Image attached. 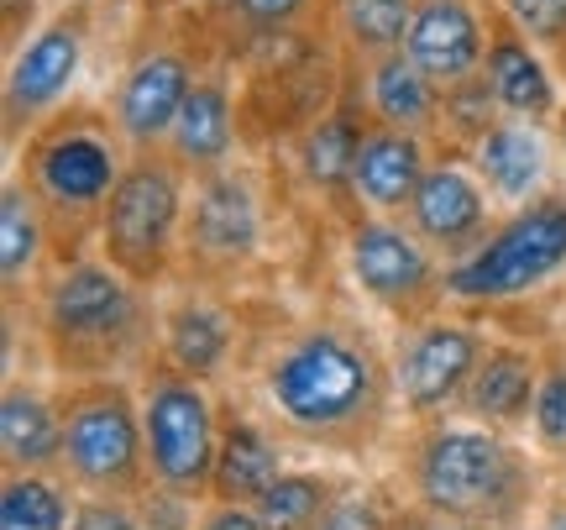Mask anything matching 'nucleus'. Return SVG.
I'll return each mask as SVG.
<instances>
[{
  "instance_id": "obj_23",
  "label": "nucleus",
  "mask_w": 566,
  "mask_h": 530,
  "mask_svg": "<svg viewBox=\"0 0 566 530\" xmlns=\"http://www.w3.org/2000/svg\"><path fill=\"white\" fill-rule=\"evenodd\" d=\"M279 472H283L279 441L252 415L221 409V457H216L210 499H221V505H258Z\"/></svg>"
},
{
  "instance_id": "obj_36",
  "label": "nucleus",
  "mask_w": 566,
  "mask_h": 530,
  "mask_svg": "<svg viewBox=\"0 0 566 530\" xmlns=\"http://www.w3.org/2000/svg\"><path fill=\"white\" fill-rule=\"evenodd\" d=\"M195 530H268V520L258 515V505H221V499H205V515Z\"/></svg>"
},
{
  "instance_id": "obj_9",
  "label": "nucleus",
  "mask_w": 566,
  "mask_h": 530,
  "mask_svg": "<svg viewBox=\"0 0 566 530\" xmlns=\"http://www.w3.org/2000/svg\"><path fill=\"white\" fill-rule=\"evenodd\" d=\"M90 32H95V0H63V6H53V17L6 59L0 116H6V147L11 153L32 126H42L59 105H69V90H74L84 69Z\"/></svg>"
},
{
  "instance_id": "obj_5",
  "label": "nucleus",
  "mask_w": 566,
  "mask_h": 530,
  "mask_svg": "<svg viewBox=\"0 0 566 530\" xmlns=\"http://www.w3.org/2000/svg\"><path fill=\"white\" fill-rule=\"evenodd\" d=\"M189 195H195V179L168 147H132L126 174L101 210L95 252L142 289L163 284L179 268Z\"/></svg>"
},
{
  "instance_id": "obj_20",
  "label": "nucleus",
  "mask_w": 566,
  "mask_h": 530,
  "mask_svg": "<svg viewBox=\"0 0 566 530\" xmlns=\"http://www.w3.org/2000/svg\"><path fill=\"white\" fill-rule=\"evenodd\" d=\"M163 147L189 168V179H205V174L231 164V153H237V101H231L226 74H200L195 80Z\"/></svg>"
},
{
  "instance_id": "obj_7",
  "label": "nucleus",
  "mask_w": 566,
  "mask_h": 530,
  "mask_svg": "<svg viewBox=\"0 0 566 530\" xmlns=\"http://www.w3.org/2000/svg\"><path fill=\"white\" fill-rule=\"evenodd\" d=\"M566 273V189H546L493 221L467 258L446 263V294L467 305H509Z\"/></svg>"
},
{
  "instance_id": "obj_16",
  "label": "nucleus",
  "mask_w": 566,
  "mask_h": 530,
  "mask_svg": "<svg viewBox=\"0 0 566 530\" xmlns=\"http://www.w3.org/2000/svg\"><path fill=\"white\" fill-rule=\"evenodd\" d=\"M405 53L441 90L478 80L488 59V11H478L472 0H420L415 21H409Z\"/></svg>"
},
{
  "instance_id": "obj_39",
  "label": "nucleus",
  "mask_w": 566,
  "mask_h": 530,
  "mask_svg": "<svg viewBox=\"0 0 566 530\" xmlns=\"http://www.w3.org/2000/svg\"><path fill=\"white\" fill-rule=\"evenodd\" d=\"M168 6H179V0H142V11H153V17H158V11H168Z\"/></svg>"
},
{
  "instance_id": "obj_10",
  "label": "nucleus",
  "mask_w": 566,
  "mask_h": 530,
  "mask_svg": "<svg viewBox=\"0 0 566 530\" xmlns=\"http://www.w3.org/2000/svg\"><path fill=\"white\" fill-rule=\"evenodd\" d=\"M346 268L373 305H384L394 321H424L441 315L446 294V258L415 237L405 216H357L346 231Z\"/></svg>"
},
{
  "instance_id": "obj_29",
  "label": "nucleus",
  "mask_w": 566,
  "mask_h": 530,
  "mask_svg": "<svg viewBox=\"0 0 566 530\" xmlns=\"http://www.w3.org/2000/svg\"><path fill=\"white\" fill-rule=\"evenodd\" d=\"M336 499V484L321 472H289L283 468L268 493L258 499V515L268 520V530H315V520L325 515V505Z\"/></svg>"
},
{
  "instance_id": "obj_28",
  "label": "nucleus",
  "mask_w": 566,
  "mask_h": 530,
  "mask_svg": "<svg viewBox=\"0 0 566 530\" xmlns=\"http://www.w3.org/2000/svg\"><path fill=\"white\" fill-rule=\"evenodd\" d=\"M74 499L59 472H6L0 484V530H69Z\"/></svg>"
},
{
  "instance_id": "obj_40",
  "label": "nucleus",
  "mask_w": 566,
  "mask_h": 530,
  "mask_svg": "<svg viewBox=\"0 0 566 530\" xmlns=\"http://www.w3.org/2000/svg\"><path fill=\"white\" fill-rule=\"evenodd\" d=\"M556 143H562V153H566V105H562V116H556Z\"/></svg>"
},
{
  "instance_id": "obj_25",
  "label": "nucleus",
  "mask_w": 566,
  "mask_h": 530,
  "mask_svg": "<svg viewBox=\"0 0 566 530\" xmlns=\"http://www.w3.org/2000/svg\"><path fill=\"white\" fill-rule=\"evenodd\" d=\"M48 258H53L48 216L27 195V184L17 174H6V189H0V279H6V310L21 305V289L38 279Z\"/></svg>"
},
{
  "instance_id": "obj_26",
  "label": "nucleus",
  "mask_w": 566,
  "mask_h": 530,
  "mask_svg": "<svg viewBox=\"0 0 566 530\" xmlns=\"http://www.w3.org/2000/svg\"><path fill=\"white\" fill-rule=\"evenodd\" d=\"M363 126H367V105H352V101L331 105V111H321L315 122L304 126L300 174L315 195H331V200L352 195V164H357Z\"/></svg>"
},
{
  "instance_id": "obj_11",
  "label": "nucleus",
  "mask_w": 566,
  "mask_h": 530,
  "mask_svg": "<svg viewBox=\"0 0 566 530\" xmlns=\"http://www.w3.org/2000/svg\"><path fill=\"white\" fill-rule=\"evenodd\" d=\"M258 247H263V200H258V184L231 164L195 179L189 221H184V252H179L189 279H200V284L237 279L258 258Z\"/></svg>"
},
{
  "instance_id": "obj_17",
  "label": "nucleus",
  "mask_w": 566,
  "mask_h": 530,
  "mask_svg": "<svg viewBox=\"0 0 566 530\" xmlns=\"http://www.w3.org/2000/svg\"><path fill=\"white\" fill-rule=\"evenodd\" d=\"M430 164H436L430 137L367 116L363 143H357V164H352V195L373 216H405Z\"/></svg>"
},
{
  "instance_id": "obj_32",
  "label": "nucleus",
  "mask_w": 566,
  "mask_h": 530,
  "mask_svg": "<svg viewBox=\"0 0 566 530\" xmlns=\"http://www.w3.org/2000/svg\"><path fill=\"white\" fill-rule=\"evenodd\" d=\"M69 530H147L137 499H105V493H80Z\"/></svg>"
},
{
  "instance_id": "obj_33",
  "label": "nucleus",
  "mask_w": 566,
  "mask_h": 530,
  "mask_svg": "<svg viewBox=\"0 0 566 530\" xmlns=\"http://www.w3.org/2000/svg\"><path fill=\"white\" fill-rule=\"evenodd\" d=\"M231 11V27H242L252 38H268V32H283L310 11V0H226Z\"/></svg>"
},
{
  "instance_id": "obj_8",
  "label": "nucleus",
  "mask_w": 566,
  "mask_h": 530,
  "mask_svg": "<svg viewBox=\"0 0 566 530\" xmlns=\"http://www.w3.org/2000/svg\"><path fill=\"white\" fill-rule=\"evenodd\" d=\"M142 430H147V468L153 489L179 499H210L216 457H221V405L200 378H189L168 357L142 367Z\"/></svg>"
},
{
  "instance_id": "obj_24",
  "label": "nucleus",
  "mask_w": 566,
  "mask_h": 530,
  "mask_svg": "<svg viewBox=\"0 0 566 530\" xmlns=\"http://www.w3.org/2000/svg\"><path fill=\"white\" fill-rule=\"evenodd\" d=\"M63 447V420L59 399H48L27 384H6L0 394V451H6V472H59Z\"/></svg>"
},
{
  "instance_id": "obj_12",
  "label": "nucleus",
  "mask_w": 566,
  "mask_h": 530,
  "mask_svg": "<svg viewBox=\"0 0 566 530\" xmlns=\"http://www.w3.org/2000/svg\"><path fill=\"white\" fill-rule=\"evenodd\" d=\"M488 352V336L451 315H424L405 331L394 352V388L415 420H441V409L462 399L478 357Z\"/></svg>"
},
{
  "instance_id": "obj_6",
  "label": "nucleus",
  "mask_w": 566,
  "mask_h": 530,
  "mask_svg": "<svg viewBox=\"0 0 566 530\" xmlns=\"http://www.w3.org/2000/svg\"><path fill=\"white\" fill-rule=\"evenodd\" d=\"M53 399L63 420L59 478L69 489L105 499H142L153 489L142 394H132L126 378H74Z\"/></svg>"
},
{
  "instance_id": "obj_22",
  "label": "nucleus",
  "mask_w": 566,
  "mask_h": 530,
  "mask_svg": "<svg viewBox=\"0 0 566 530\" xmlns=\"http://www.w3.org/2000/svg\"><path fill=\"white\" fill-rule=\"evenodd\" d=\"M231 347H237V321L231 310L216 305L205 289H189L174 305L163 310V357L174 367H184L189 378L210 384L226 363H231Z\"/></svg>"
},
{
  "instance_id": "obj_37",
  "label": "nucleus",
  "mask_w": 566,
  "mask_h": 530,
  "mask_svg": "<svg viewBox=\"0 0 566 530\" xmlns=\"http://www.w3.org/2000/svg\"><path fill=\"white\" fill-rule=\"evenodd\" d=\"M394 530H478V526H462V520H446V515H436V510L409 505V510L394 515Z\"/></svg>"
},
{
  "instance_id": "obj_21",
  "label": "nucleus",
  "mask_w": 566,
  "mask_h": 530,
  "mask_svg": "<svg viewBox=\"0 0 566 530\" xmlns=\"http://www.w3.org/2000/svg\"><path fill=\"white\" fill-rule=\"evenodd\" d=\"M363 105L373 122L405 126V132H420V137H436L441 132V105L446 90L420 63L409 59L405 48H394L384 59L363 63Z\"/></svg>"
},
{
  "instance_id": "obj_41",
  "label": "nucleus",
  "mask_w": 566,
  "mask_h": 530,
  "mask_svg": "<svg viewBox=\"0 0 566 530\" xmlns=\"http://www.w3.org/2000/svg\"><path fill=\"white\" fill-rule=\"evenodd\" d=\"M53 6H63V0H53Z\"/></svg>"
},
{
  "instance_id": "obj_18",
  "label": "nucleus",
  "mask_w": 566,
  "mask_h": 530,
  "mask_svg": "<svg viewBox=\"0 0 566 530\" xmlns=\"http://www.w3.org/2000/svg\"><path fill=\"white\" fill-rule=\"evenodd\" d=\"M467 158L488 184V195L499 205H525L551 189V137L541 122H520V116H499L478 143L467 147Z\"/></svg>"
},
{
  "instance_id": "obj_35",
  "label": "nucleus",
  "mask_w": 566,
  "mask_h": 530,
  "mask_svg": "<svg viewBox=\"0 0 566 530\" xmlns=\"http://www.w3.org/2000/svg\"><path fill=\"white\" fill-rule=\"evenodd\" d=\"M38 11H42V0H0V27H6V38H0V42H6V59H11L21 42L42 27Z\"/></svg>"
},
{
  "instance_id": "obj_15",
  "label": "nucleus",
  "mask_w": 566,
  "mask_h": 530,
  "mask_svg": "<svg viewBox=\"0 0 566 530\" xmlns=\"http://www.w3.org/2000/svg\"><path fill=\"white\" fill-rule=\"evenodd\" d=\"M483 80L493 90V101L504 116H520V122H556L562 116V84H556V69L551 59L535 48V42L504 17V6L493 0L488 6V59H483Z\"/></svg>"
},
{
  "instance_id": "obj_4",
  "label": "nucleus",
  "mask_w": 566,
  "mask_h": 530,
  "mask_svg": "<svg viewBox=\"0 0 566 530\" xmlns=\"http://www.w3.org/2000/svg\"><path fill=\"white\" fill-rule=\"evenodd\" d=\"M405 478L420 510L478 530H520L541 505L535 463L504 430H488L478 420H420Z\"/></svg>"
},
{
  "instance_id": "obj_13",
  "label": "nucleus",
  "mask_w": 566,
  "mask_h": 530,
  "mask_svg": "<svg viewBox=\"0 0 566 530\" xmlns=\"http://www.w3.org/2000/svg\"><path fill=\"white\" fill-rule=\"evenodd\" d=\"M493 195H488V184L478 179V168L467 153H451L446 147L436 164L424 168L420 189H415V200H409L405 221L415 226V237L424 247H436L446 263H457L467 258L472 247L483 242L488 231H493Z\"/></svg>"
},
{
  "instance_id": "obj_34",
  "label": "nucleus",
  "mask_w": 566,
  "mask_h": 530,
  "mask_svg": "<svg viewBox=\"0 0 566 530\" xmlns=\"http://www.w3.org/2000/svg\"><path fill=\"white\" fill-rule=\"evenodd\" d=\"M315 530H394V515H384L367 493L336 489V499L325 505V515L315 520Z\"/></svg>"
},
{
  "instance_id": "obj_14",
  "label": "nucleus",
  "mask_w": 566,
  "mask_h": 530,
  "mask_svg": "<svg viewBox=\"0 0 566 530\" xmlns=\"http://www.w3.org/2000/svg\"><path fill=\"white\" fill-rule=\"evenodd\" d=\"M195 80H200V69H195V59H189L184 48H174V42L142 48L137 59L126 63L116 95H111V116H116L126 143L132 147L168 143V132L179 122V111H184V101H189Z\"/></svg>"
},
{
  "instance_id": "obj_19",
  "label": "nucleus",
  "mask_w": 566,
  "mask_h": 530,
  "mask_svg": "<svg viewBox=\"0 0 566 530\" xmlns=\"http://www.w3.org/2000/svg\"><path fill=\"white\" fill-rule=\"evenodd\" d=\"M535 388H541V352L520 347V342H488L457 409H462V420H478V426L509 436V430L530 426Z\"/></svg>"
},
{
  "instance_id": "obj_27",
  "label": "nucleus",
  "mask_w": 566,
  "mask_h": 530,
  "mask_svg": "<svg viewBox=\"0 0 566 530\" xmlns=\"http://www.w3.org/2000/svg\"><path fill=\"white\" fill-rule=\"evenodd\" d=\"M415 6L420 0H331V21H336V38L346 42V53L367 63L405 48Z\"/></svg>"
},
{
  "instance_id": "obj_30",
  "label": "nucleus",
  "mask_w": 566,
  "mask_h": 530,
  "mask_svg": "<svg viewBox=\"0 0 566 530\" xmlns=\"http://www.w3.org/2000/svg\"><path fill=\"white\" fill-rule=\"evenodd\" d=\"M530 430H535V441L546 451L566 457V347L541 352V388H535Z\"/></svg>"
},
{
  "instance_id": "obj_3",
  "label": "nucleus",
  "mask_w": 566,
  "mask_h": 530,
  "mask_svg": "<svg viewBox=\"0 0 566 530\" xmlns=\"http://www.w3.org/2000/svg\"><path fill=\"white\" fill-rule=\"evenodd\" d=\"M126 158H132V143L101 105H59L11 153V174L27 184V195L48 216L59 263L84 258V242H95L101 210L126 174Z\"/></svg>"
},
{
  "instance_id": "obj_38",
  "label": "nucleus",
  "mask_w": 566,
  "mask_h": 530,
  "mask_svg": "<svg viewBox=\"0 0 566 530\" xmlns=\"http://www.w3.org/2000/svg\"><path fill=\"white\" fill-rule=\"evenodd\" d=\"M546 530H566V493L546 505Z\"/></svg>"
},
{
  "instance_id": "obj_2",
  "label": "nucleus",
  "mask_w": 566,
  "mask_h": 530,
  "mask_svg": "<svg viewBox=\"0 0 566 530\" xmlns=\"http://www.w3.org/2000/svg\"><path fill=\"white\" fill-rule=\"evenodd\" d=\"M32 331L48 367L63 384L122 378L147 367L163 347V310L122 268L95 258H69L32 289Z\"/></svg>"
},
{
  "instance_id": "obj_31",
  "label": "nucleus",
  "mask_w": 566,
  "mask_h": 530,
  "mask_svg": "<svg viewBox=\"0 0 566 530\" xmlns=\"http://www.w3.org/2000/svg\"><path fill=\"white\" fill-rule=\"evenodd\" d=\"M499 6L546 59L566 69V0H499Z\"/></svg>"
},
{
  "instance_id": "obj_1",
  "label": "nucleus",
  "mask_w": 566,
  "mask_h": 530,
  "mask_svg": "<svg viewBox=\"0 0 566 530\" xmlns=\"http://www.w3.org/2000/svg\"><path fill=\"white\" fill-rule=\"evenodd\" d=\"M263 399L283 436L304 447L363 457L394 415V357L346 321L289 331L263 363Z\"/></svg>"
}]
</instances>
